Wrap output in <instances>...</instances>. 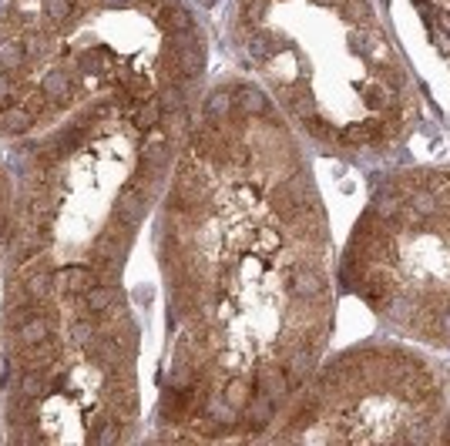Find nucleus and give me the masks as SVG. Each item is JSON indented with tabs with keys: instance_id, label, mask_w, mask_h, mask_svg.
Instances as JSON below:
<instances>
[{
	"instance_id": "f257e3e1",
	"label": "nucleus",
	"mask_w": 450,
	"mask_h": 446,
	"mask_svg": "<svg viewBox=\"0 0 450 446\" xmlns=\"http://www.w3.org/2000/svg\"><path fill=\"white\" fill-rule=\"evenodd\" d=\"M289 292L296 299H310V302L326 295V278H323L316 262H296L293 278H289Z\"/></svg>"
},
{
	"instance_id": "f03ea898",
	"label": "nucleus",
	"mask_w": 450,
	"mask_h": 446,
	"mask_svg": "<svg viewBox=\"0 0 450 446\" xmlns=\"http://www.w3.org/2000/svg\"><path fill=\"white\" fill-rule=\"evenodd\" d=\"M145 212H148V195L138 191V188H124L118 201H114V222H121L128 229H138L141 222H145Z\"/></svg>"
},
{
	"instance_id": "7ed1b4c3",
	"label": "nucleus",
	"mask_w": 450,
	"mask_h": 446,
	"mask_svg": "<svg viewBox=\"0 0 450 446\" xmlns=\"http://www.w3.org/2000/svg\"><path fill=\"white\" fill-rule=\"evenodd\" d=\"M17 359H20V366L24 370H51L54 366V359L61 356V346H58V339L47 336L41 339V342H31V346H20V349H14Z\"/></svg>"
},
{
	"instance_id": "20e7f679",
	"label": "nucleus",
	"mask_w": 450,
	"mask_h": 446,
	"mask_svg": "<svg viewBox=\"0 0 450 446\" xmlns=\"http://www.w3.org/2000/svg\"><path fill=\"white\" fill-rule=\"evenodd\" d=\"M101 278L91 265H67L61 272H54V289H61L64 295H84L88 289H94Z\"/></svg>"
},
{
	"instance_id": "39448f33",
	"label": "nucleus",
	"mask_w": 450,
	"mask_h": 446,
	"mask_svg": "<svg viewBox=\"0 0 450 446\" xmlns=\"http://www.w3.org/2000/svg\"><path fill=\"white\" fill-rule=\"evenodd\" d=\"M256 393H263L269 400H282L286 393H289V376L282 366L276 363H263L259 370H256Z\"/></svg>"
},
{
	"instance_id": "423d86ee",
	"label": "nucleus",
	"mask_w": 450,
	"mask_h": 446,
	"mask_svg": "<svg viewBox=\"0 0 450 446\" xmlns=\"http://www.w3.org/2000/svg\"><path fill=\"white\" fill-rule=\"evenodd\" d=\"M242 413L249 416V423H246V430L249 433H263L269 423H272V416H276V400H269V396H252V400L246 403V410Z\"/></svg>"
},
{
	"instance_id": "0eeeda50",
	"label": "nucleus",
	"mask_w": 450,
	"mask_h": 446,
	"mask_svg": "<svg viewBox=\"0 0 450 446\" xmlns=\"http://www.w3.org/2000/svg\"><path fill=\"white\" fill-rule=\"evenodd\" d=\"M232 111H235V97L229 91H212L205 97V118H209V124H216L218 131L229 124Z\"/></svg>"
},
{
	"instance_id": "6e6552de",
	"label": "nucleus",
	"mask_w": 450,
	"mask_h": 446,
	"mask_svg": "<svg viewBox=\"0 0 450 446\" xmlns=\"http://www.w3.org/2000/svg\"><path fill=\"white\" fill-rule=\"evenodd\" d=\"M81 299H84V312H91V316H108L111 306L118 302V292H114L111 282H98V285L88 289Z\"/></svg>"
},
{
	"instance_id": "1a4fd4ad",
	"label": "nucleus",
	"mask_w": 450,
	"mask_h": 446,
	"mask_svg": "<svg viewBox=\"0 0 450 446\" xmlns=\"http://www.w3.org/2000/svg\"><path fill=\"white\" fill-rule=\"evenodd\" d=\"M34 124V111L27 104H11L7 111H0V131L4 135H24L31 131Z\"/></svg>"
},
{
	"instance_id": "9d476101",
	"label": "nucleus",
	"mask_w": 450,
	"mask_h": 446,
	"mask_svg": "<svg viewBox=\"0 0 450 446\" xmlns=\"http://www.w3.org/2000/svg\"><path fill=\"white\" fill-rule=\"evenodd\" d=\"M168 138L165 135H152V138L141 144V165H148V168L155 171H165V165H168Z\"/></svg>"
},
{
	"instance_id": "9b49d317",
	"label": "nucleus",
	"mask_w": 450,
	"mask_h": 446,
	"mask_svg": "<svg viewBox=\"0 0 450 446\" xmlns=\"http://www.w3.org/2000/svg\"><path fill=\"white\" fill-rule=\"evenodd\" d=\"M265 108H269V101L263 97V91H256V88H249V84L235 88V111H239V114L259 118V114H265Z\"/></svg>"
},
{
	"instance_id": "f8f14e48",
	"label": "nucleus",
	"mask_w": 450,
	"mask_h": 446,
	"mask_svg": "<svg viewBox=\"0 0 450 446\" xmlns=\"http://www.w3.org/2000/svg\"><path fill=\"white\" fill-rule=\"evenodd\" d=\"M41 94H44L47 101H54V104H67V94H71V77L64 74V71H47L44 81H41Z\"/></svg>"
},
{
	"instance_id": "ddd939ff",
	"label": "nucleus",
	"mask_w": 450,
	"mask_h": 446,
	"mask_svg": "<svg viewBox=\"0 0 450 446\" xmlns=\"http://www.w3.org/2000/svg\"><path fill=\"white\" fill-rule=\"evenodd\" d=\"M406 208L413 212V215L423 222V218H434L437 215V195L434 188H413L410 195H406Z\"/></svg>"
},
{
	"instance_id": "4468645a",
	"label": "nucleus",
	"mask_w": 450,
	"mask_h": 446,
	"mask_svg": "<svg viewBox=\"0 0 450 446\" xmlns=\"http://www.w3.org/2000/svg\"><path fill=\"white\" fill-rule=\"evenodd\" d=\"M222 400L229 403V410H232V413H242V410H246V403L252 400V386H249V379H242V376H232V379L225 383Z\"/></svg>"
},
{
	"instance_id": "2eb2a0df",
	"label": "nucleus",
	"mask_w": 450,
	"mask_h": 446,
	"mask_svg": "<svg viewBox=\"0 0 450 446\" xmlns=\"http://www.w3.org/2000/svg\"><path fill=\"white\" fill-rule=\"evenodd\" d=\"M31 64L27 58V50H24V41H11V44H4L0 50V67L4 71H11V74H24V67Z\"/></svg>"
},
{
	"instance_id": "dca6fc26",
	"label": "nucleus",
	"mask_w": 450,
	"mask_h": 446,
	"mask_svg": "<svg viewBox=\"0 0 450 446\" xmlns=\"http://www.w3.org/2000/svg\"><path fill=\"white\" fill-rule=\"evenodd\" d=\"M7 423H11V426H27V423H34V400L20 396V393L7 396Z\"/></svg>"
},
{
	"instance_id": "f3484780",
	"label": "nucleus",
	"mask_w": 450,
	"mask_h": 446,
	"mask_svg": "<svg viewBox=\"0 0 450 446\" xmlns=\"http://www.w3.org/2000/svg\"><path fill=\"white\" fill-rule=\"evenodd\" d=\"M44 14L54 31H64V27L74 24V0H47Z\"/></svg>"
},
{
	"instance_id": "a211bd4d",
	"label": "nucleus",
	"mask_w": 450,
	"mask_h": 446,
	"mask_svg": "<svg viewBox=\"0 0 450 446\" xmlns=\"http://www.w3.org/2000/svg\"><path fill=\"white\" fill-rule=\"evenodd\" d=\"M158 81H161V84H182V81H188L185 71H182V64H178V54H175L171 47L158 58Z\"/></svg>"
},
{
	"instance_id": "6ab92c4d",
	"label": "nucleus",
	"mask_w": 450,
	"mask_h": 446,
	"mask_svg": "<svg viewBox=\"0 0 450 446\" xmlns=\"http://www.w3.org/2000/svg\"><path fill=\"white\" fill-rule=\"evenodd\" d=\"M17 393L27 396V400H37L47 393V383H44V370H24L20 379H17Z\"/></svg>"
},
{
	"instance_id": "aec40b11",
	"label": "nucleus",
	"mask_w": 450,
	"mask_h": 446,
	"mask_svg": "<svg viewBox=\"0 0 450 446\" xmlns=\"http://www.w3.org/2000/svg\"><path fill=\"white\" fill-rule=\"evenodd\" d=\"M155 20L161 24V27H168L171 34L192 27V17H188L182 7H175V4H161V7H158V17H155Z\"/></svg>"
},
{
	"instance_id": "412c9836",
	"label": "nucleus",
	"mask_w": 450,
	"mask_h": 446,
	"mask_svg": "<svg viewBox=\"0 0 450 446\" xmlns=\"http://www.w3.org/2000/svg\"><path fill=\"white\" fill-rule=\"evenodd\" d=\"M158 124H161V104H158V97H148L135 111V128L138 131H155Z\"/></svg>"
},
{
	"instance_id": "4be33fe9",
	"label": "nucleus",
	"mask_w": 450,
	"mask_h": 446,
	"mask_svg": "<svg viewBox=\"0 0 450 446\" xmlns=\"http://www.w3.org/2000/svg\"><path fill=\"white\" fill-rule=\"evenodd\" d=\"M343 138L350 144H366V141H383V124L380 121H363V124H353Z\"/></svg>"
},
{
	"instance_id": "5701e85b",
	"label": "nucleus",
	"mask_w": 450,
	"mask_h": 446,
	"mask_svg": "<svg viewBox=\"0 0 450 446\" xmlns=\"http://www.w3.org/2000/svg\"><path fill=\"white\" fill-rule=\"evenodd\" d=\"M98 332H101V323H98V316H91V312H84L78 323L71 325V336H74V342H81V346H88Z\"/></svg>"
},
{
	"instance_id": "b1692460",
	"label": "nucleus",
	"mask_w": 450,
	"mask_h": 446,
	"mask_svg": "<svg viewBox=\"0 0 450 446\" xmlns=\"http://www.w3.org/2000/svg\"><path fill=\"white\" fill-rule=\"evenodd\" d=\"M158 104H161V114L185 108V97H182V84H161V91H158Z\"/></svg>"
},
{
	"instance_id": "393cba45",
	"label": "nucleus",
	"mask_w": 450,
	"mask_h": 446,
	"mask_svg": "<svg viewBox=\"0 0 450 446\" xmlns=\"http://www.w3.org/2000/svg\"><path fill=\"white\" fill-rule=\"evenodd\" d=\"M20 94V74L0 71V111H7L14 104V97Z\"/></svg>"
},
{
	"instance_id": "a878e982",
	"label": "nucleus",
	"mask_w": 450,
	"mask_h": 446,
	"mask_svg": "<svg viewBox=\"0 0 450 446\" xmlns=\"http://www.w3.org/2000/svg\"><path fill=\"white\" fill-rule=\"evenodd\" d=\"M124 91L131 94L135 101H148V94H152V81L145 74H128L124 77Z\"/></svg>"
},
{
	"instance_id": "bb28decb",
	"label": "nucleus",
	"mask_w": 450,
	"mask_h": 446,
	"mask_svg": "<svg viewBox=\"0 0 450 446\" xmlns=\"http://www.w3.org/2000/svg\"><path fill=\"white\" fill-rule=\"evenodd\" d=\"M289 108H293L296 114L306 121V118H312V111H316V101H312V94L306 91V88H299V91L289 97Z\"/></svg>"
},
{
	"instance_id": "cd10ccee",
	"label": "nucleus",
	"mask_w": 450,
	"mask_h": 446,
	"mask_svg": "<svg viewBox=\"0 0 450 446\" xmlns=\"http://www.w3.org/2000/svg\"><path fill=\"white\" fill-rule=\"evenodd\" d=\"M249 54H252L256 61H269V58L276 54V44H272L269 37H252V41H249Z\"/></svg>"
},
{
	"instance_id": "c85d7f7f",
	"label": "nucleus",
	"mask_w": 450,
	"mask_h": 446,
	"mask_svg": "<svg viewBox=\"0 0 450 446\" xmlns=\"http://www.w3.org/2000/svg\"><path fill=\"white\" fill-rule=\"evenodd\" d=\"M24 50H27V58H31V61L44 58L47 54V37L44 34H27V37H24Z\"/></svg>"
},
{
	"instance_id": "c756f323",
	"label": "nucleus",
	"mask_w": 450,
	"mask_h": 446,
	"mask_svg": "<svg viewBox=\"0 0 450 446\" xmlns=\"http://www.w3.org/2000/svg\"><path fill=\"white\" fill-rule=\"evenodd\" d=\"M383 309H387L390 319H406V312H410V299H404V295H390L387 302H383Z\"/></svg>"
},
{
	"instance_id": "7c9ffc66",
	"label": "nucleus",
	"mask_w": 450,
	"mask_h": 446,
	"mask_svg": "<svg viewBox=\"0 0 450 446\" xmlns=\"http://www.w3.org/2000/svg\"><path fill=\"white\" fill-rule=\"evenodd\" d=\"M101 423V430L94 433V440L98 443H111V440H121V430H118V416L114 419H98Z\"/></svg>"
},
{
	"instance_id": "2f4dec72",
	"label": "nucleus",
	"mask_w": 450,
	"mask_h": 446,
	"mask_svg": "<svg viewBox=\"0 0 450 446\" xmlns=\"http://www.w3.org/2000/svg\"><path fill=\"white\" fill-rule=\"evenodd\" d=\"M101 61H108V54H105L101 47H94V50H88V54H81V58H78V64H81V71H84V74L98 71V67H101Z\"/></svg>"
},
{
	"instance_id": "473e14b6",
	"label": "nucleus",
	"mask_w": 450,
	"mask_h": 446,
	"mask_svg": "<svg viewBox=\"0 0 450 446\" xmlns=\"http://www.w3.org/2000/svg\"><path fill=\"white\" fill-rule=\"evenodd\" d=\"M263 7H265V0H242V20L246 24H256V20H263Z\"/></svg>"
},
{
	"instance_id": "72a5a7b5",
	"label": "nucleus",
	"mask_w": 450,
	"mask_h": 446,
	"mask_svg": "<svg viewBox=\"0 0 450 446\" xmlns=\"http://www.w3.org/2000/svg\"><path fill=\"white\" fill-rule=\"evenodd\" d=\"M282 245V235L279 231H272V229H263L259 231V248L263 252H272V248H279Z\"/></svg>"
},
{
	"instance_id": "f704fd0d",
	"label": "nucleus",
	"mask_w": 450,
	"mask_h": 446,
	"mask_svg": "<svg viewBox=\"0 0 450 446\" xmlns=\"http://www.w3.org/2000/svg\"><path fill=\"white\" fill-rule=\"evenodd\" d=\"M306 128H310L316 138H336V131H333V128H326V121H319L316 114H312V118H306Z\"/></svg>"
},
{
	"instance_id": "c9c22d12",
	"label": "nucleus",
	"mask_w": 450,
	"mask_h": 446,
	"mask_svg": "<svg viewBox=\"0 0 450 446\" xmlns=\"http://www.w3.org/2000/svg\"><path fill=\"white\" fill-rule=\"evenodd\" d=\"M343 11L350 14V20H366V17H370V7H366V4H359V0H350Z\"/></svg>"
},
{
	"instance_id": "e433bc0d",
	"label": "nucleus",
	"mask_w": 450,
	"mask_h": 446,
	"mask_svg": "<svg viewBox=\"0 0 450 446\" xmlns=\"http://www.w3.org/2000/svg\"><path fill=\"white\" fill-rule=\"evenodd\" d=\"M380 101H383V91H380V88H366V104H370V108H380Z\"/></svg>"
},
{
	"instance_id": "4c0bfd02",
	"label": "nucleus",
	"mask_w": 450,
	"mask_h": 446,
	"mask_svg": "<svg viewBox=\"0 0 450 446\" xmlns=\"http://www.w3.org/2000/svg\"><path fill=\"white\" fill-rule=\"evenodd\" d=\"M440 332H444V336H450V309L440 316Z\"/></svg>"
},
{
	"instance_id": "58836bf2",
	"label": "nucleus",
	"mask_w": 450,
	"mask_h": 446,
	"mask_svg": "<svg viewBox=\"0 0 450 446\" xmlns=\"http://www.w3.org/2000/svg\"><path fill=\"white\" fill-rule=\"evenodd\" d=\"M101 4H105V7H131L135 0H101Z\"/></svg>"
},
{
	"instance_id": "ea45409f",
	"label": "nucleus",
	"mask_w": 450,
	"mask_h": 446,
	"mask_svg": "<svg viewBox=\"0 0 450 446\" xmlns=\"http://www.w3.org/2000/svg\"><path fill=\"white\" fill-rule=\"evenodd\" d=\"M64 386H67V379H64V376H54V379L47 383V389H64Z\"/></svg>"
},
{
	"instance_id": "a19ab883",
	"label": "nucleus",
	"mask_w": 450,
	"mask_h": 446,
	"mask_svg": "<svg viewBox=\"0 0 450 446\" xmlns=\"http://www.w3.org/2000/svg\"><path fill=\"white\" fill-rule=\"evenodd\" d=\"M437 47H440L444 54H450V41H447V37H440V41H437Z\"/></svg>"
},
{
	"instance_id": "79ce46f5",
	"label": "nucleus",
	"mask_w": 450,
	"mask_h": 446,
	"mask_svg": "<svg viewBox=\"0 0 450 446\" xmlns=\"http://www.w3.org/2000/svg\"><path fill=\"white\" fill-rule=\"evenodd\" d=\"M316 4H323V7H333V4H343V0H316Z\"/></svg>"
},
{
	"instance_id": "37998d69",
	"label": "nucleus",
	"mask_w": 450,
	"mask_h": 446,
	"mask_svg": "<svg viewBox=\"0 0 450 446\" xmlns=\"http://www.w3.org/2000/svg\"><path fill=\"white\" fill-rule=\"evenodd\" d=\"M0 245H4V229H0Z\"/></svg>"
}]
</instances>
